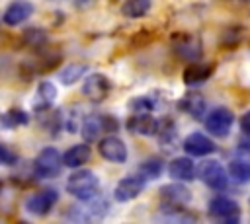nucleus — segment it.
Returning <instances> with one entry per match:
<instances>
[{"mask_svg":"<svg viewBox=\"0 0 250 224\" xmlns=\"http://www.w3.org/2000/svg\"><path fill=\"white\" fill-rule=\"evenodd\" d=\"M0 189H2V179H0Z\"/></svg>","mask_w":250,"mask_h":224,"instance_id":"nucleus-34","label":"nucleus"},{"mask_svg":"<svg viewBox=\"0 0 250 224\" xmlns=\"http://www.w3.org/2000/svg\"><path fill=\"white\" fill-rule=\"evenodd\" d=\"M64 189L74 199L86 201V199L98 195V191H100V177L92 169H78L76 168L68 175V179L64 183Z\"/></svg>","mask_w":250,"mask_h":224,"instance_id":"nucleus-1","label":"nucleus"},{"mask_svg":"<svg viewBox=\"0 0 250 224\" xmlns=\"http://www.w3.org/2000/svg\"><path fill=\"white\" fill-rule=\"evenodd\" d=\"M150 6L152 0H125L121 4V14L129 19H139L150 12Z\"/></svg>","mask_w":250,"mask_h":224,"instance_id":"nucleus-22","label":"nucleus"},{"mask_svg":"<svg viewBox=\"0 0 250 224\" xmlns=\"http://www.w3.org/2000/svg\"><path fill=\"white\" fill-rule=\"evenodd\" d=\"M164 169V162L160 158H146L141 166H139V173L145 177V179H156Z\"/></svg>","mask_w":250,"mask_h":224,"instance_id":"nucleus-27","label":"nucleus"},{"mask_svg":"<svg viewBox=\"0 0 250 224\" xmlns=\"http://www.w3.org/2000/svg\"><path fill=\"white\" fill-rule=\"evenodd\" d=\"M213 74V64H189L184 72H182V80L186 86H199L203 82L209 80V76Z\"/></svg>","mask_w":250,"mask_h":224,"instance_id":"nucleus-20","label":"nucleus"},{"mask_svg":"<svg viewBox=\"0 0 250 224\" xmlns=\"http://www.w3.org/2000/svg\"><path fill=\"white\" fill-rule=\"evenodd\" d=\"M154 107H156V101L150 99L148 95H137V97H133V99L129 101V109H131L133 113H145V111L152 113Z\"/></svg>","mask_w":250,"mask_h":224,"instance_id":"nucleus-29","label":"nucleus"},{"mask_svg":"<svg viewBox=\"0 0 250 224\" xmlns=\"http://www.w3.org/2000/svg\"><path fill=\"white\" fill-rule=\"evenodd\" d=\"M234 123V115L229 107H215L207 113L205 117V129L213 134V136H219V138H225L229 132H230V127Z\"/></svg>","mask_w":250,"mask_h":224,"instance_id":"nucleus-5","label":"nucleus"},{"mask_svg":"<svg viewBox=\"0 0 250 224\" xmlns=\"http://www.w3.org/2000/svg\"><path fill=\"white\" fill-rule=\"evenodd\" d=\"M21 41L29 47V49H43L49 41V35L45 29L41 27H31V29H25L21 33Z\"/></svg>","mask_w":250,"mask_h":224,"instance_id":"nucleus-24","label":"nucleus"},{"mask_svg":"<svg viewBox=\"0 0 250 224\" xmlns=\"http://www.w3.org/2000/svg\"><path fill=\"white\" fill-rule=\"evenodd\" d=\"M160 199L168 206H186L191 201V193L186 185L180 183H168L160 187Z\"/></svg>","mask_w":250,"mask_h":224,"instance_id":"nucleus-15","label":"nucleus"},{"mask_svg":"<svg viewBox=\"0 0 250 224\" xmlns=\"http://www.w3.org/2000/svg\"><path fill=\"white\" fill-rule=\"evenodd\" d=\"M184 150L189 156H209L217 150L215 142L203 132H191L184 140Z\"/></svg>","mask_w":250,"mask_h":224,"instance_id":"nucleus-14","label":"nucleus"},{"mask_svg":"<svg viewBox=\"0 0 250 224\" xmlns=\"http://www.w3.org/2000/svg\"><path fill=\"white\" fill-rule=\"evenodd\" d=\"M111 80L102 74V72H94L90 76H86V80L82 82V95L90 101H104L109 93H111Z\"/></svg>","mask_w":250,"mask_h":224,"instance_id":"nucleus-6","label":"nucleus"},{"mask_svg":"<svg viewBox=\"0 0 250 224\" xmlns=\"http://www.w3.org/2000/svg\"><path fill=\"white\" fill-rule=\"evenodd\" d=\"M145 185H146V179L141 173L139 175H127V177L119 179L117 185L113 187V199L117 203H129L143 193Z\"/></svg>","mask_w":250,"mask_h":224,"instance_id":"nucleus-10","label":"nucleus"},{"mask_svg":"<svg viewBox=\"0 0 250 224\" xmlns=\"http://www.w3.org/2000/svg\"><path fill=\"white\" fill-rule=\"evenodd\" d=\"M61 169H62V156L53 146L43 148L33 160V173L39 179H53L61 173Z\"/></svg>","mask_w":250,"mask_h":224,"instance_id":"nucleus-3","label":"nucleus"},{"mask_svg":"<svg viewBox=\"0 0 250 224\" xmlns=\"http://www.w3.org/2000/svg\"><path fill=\"white\" fill-rule=\"evenodd\" d=\"M33 10H35V8H33V4H31V2L16 0V2L8 4V8L4 10V14H2V21H4L6 25H10V27L20 25V23H23L25 19H29V18H31Z\"/></svg>","mask_w":250,"mask_h":224,"instance_id":"nucleus-13","label":"nucleus"},{"mask_svg":"<svg viewBox=\"0 0 250 224\" xmlns=\"http://www.w3.org/2000/svg\"><path fill=\"white\" fill-rule=\"evenodd\" d=\"M207 210H209V214L215 220H221V222L234 224V222L240 220V206H238L236 201H232L229 197H215V199H211Z\"/></svg>","mask_w":250,"mask_h":224,"instance_id":"nucleus-8","label":"nucleus"},{"mask_svg":"<svg viewBox=\"0 0 250 224\" xmlns=\"http://www.w3.org/2000/svg\"><path fill=\"white\" fill-rule=\"evenodd\" d=\"M178 107L184 111V113H188L189 117H193V119H203V115H205V109H207V103H205V97L201 95V93H197V92H188L186 95H182V99L178 101Z\"/></svg>","mask_w":250,"mask_h":224,"instance_id":"nucleus-17","label":"nucleus"},{"mask_svg":"<svg viewBox=\"0 0 250 224\" xmlns=\"http://www.w3.org/2000/svg\"><path fill=\"white\" fill-rule=\"evenodd\" d=\"M92 156V148L88 146V142H80V144H74L70 146L64 154H62V166L64 168H70V169H76V168H82Z\"/></svg>","mask_w":250,"mask_h":224,"instance_id":"nucleus-18","label":"nucleus"},{"mask_svg":"<svg viewBox=\"0 0 250 224\" xmlns=\"http://www.w3.org/2000/svg\"><path fill=\"white\" fill-rule=\"evenodd\" d=\"M57 93H59V90H57V86H55L53 82L41 80V82L37 84L35 97H33V113H37V115L47 113V111L53 107V103H55V99H57Z\"/></svg>","mask_w":250,"mask_h":224,"instance_id":"nucleus-12","label":"nucleus"},{"mask_svg":"<svg viewBox=\"0 0 250 224\" xmlns=\"http://www.w3.org/2000/svg\"><path fill=\"white\" fill-rule=\"evenodd\" d=\"M104 131H105V127H104V115H90L80 125V134H82L84 142L98 140Z\"/></svg>","mask_w":250,"mask_h":224,"instance_id":"nucleus-21","label":"nucleus"},{"mask_svg":"<svg viewBox=\"0 0 250 224\" xmlns=\"http://www.w3.org/2000/svg\"><path fill=\"white\" fill-rule=\"evenodd\" d=\"M168 173L176 181H191L195 177V166L188 156H178L170 162Z\"/></svg>","mask_w":250,"mask_h":224,"instance_id":"nucleus-19","label":"nucleus"},{"mask_svg":"<svg viewBox=\"0 0 250 224\" xmlns=\"http://www.w3.org/2000/svg\"><path fill=\"white\" fill-rule=\"evenodd\" d=\"M229 177H232L236 183H250V162L246 160H232L229 162Z\"/></svg>","mask_w":250,"mask_h":224,"instance_id":"nucleus-25","label":"nucleus"},{"mask_svg":"<svg viewBox=\"0 0 250 224\" xmlns=\"http://www.w3.org/2000/svg\"><path fill=\"white\" fill-rule=\"evenodd\" d=\"M61 115H62V127L70 134L78 132V127H80V111H78V107H68Z\"/></svg>","mask_w":250,"mask_h":224,"instance_id":"nucleus-28","label":"nucleus"},{"mask_svg":"<svg viewBox=\"0 0 250 224\" xmlns=\"http://www.w3.org/2000/svg\"><path fill=\"white\" fill-rule=\"evenodd\" d=\"M18 164V152L6 144V142H0V166H16Z\"/></svg>","mask_w":250,"mask_h":224,"instance_id":"nucleus-30","label":"nucleus"},{"mask_svg":"<svg viewBox=\"0 0 250 224\" xmlns=\"http://www.w3.org/2000/svg\"><path fill=\"white\" fill-rule=\"evenodd\" d=\"M227 175H229V171L217 160H207V162H203L199 166V177H201V181L207 187L215 189V191L227 189V185H229V177Z\"/></svg>","mask_w":250,"mask_h":224,"instance_id":"nucleus-9","label":"nucleus"},{"mask_svg":"<svg viewBox=\"0 0 250 224\" xmlns=\"http://www.w3.org/2000/svg\"><path fill=\"white\" fill-rule=\"evenodd\" d=\"M240 131H242L246 136H250V109L244 111L242 117H240Z\"/></svg>","mask_w":250,"mask_h":224,"instance_id":"nucleus-31","label":"nucleus"},{"mask_svg":"<svg viewBox=\"0 0 250 224\" xmlns=\"http://www.w3.org/2000/svg\"><path fill=\"white\" fill-rule=\"evenodd\" d=\"M59 201V193L55 189H43L33 193L27 201H25V210L33 216H45L53 210V206Z\"/></svg>","mask_w":250,"mask_h":224,"instance_id":"nucleus-11","label":"nucleus"},{"mask_svg":"<svg viewBox=\"0 0 250 224\" xmlns=\"http://www.w3.org/2000/svg\"><path fill=\"white\" fill-rule=\"evenodd\" d=\"M27 123H29V115L20 107H12L6 113H2V127H6V129H16V127H21Z\"/></svg>","mask_w":250,"mask_h":224,"instance_id":"nucleus-26","label":"nucleus"},{"mask_svg":"<svg viewBox=\"0 0 250 224\" xmlns=\"http://www.w3.org/2000/svg\"><path fill=\"white\" fill-rule=\"evenodd\" d=\"M0 127H2V113H0Z\"/></svg>","mask_w":250,"mask_h":224,"instance_id":"nucleus-33","label":"nucleus"},{"mask_svg":"<svg viewBox=\"0 0 250 224\" xmlns=\"http://www.w3.org/2000/svg\"><path fill=\"white\" fill-rule=\"evenodd\" d=\"M72 2H74V6H76V8H78V6H80V8H86L92 0H72Z\"/></svg>","mask_w":250,"mask_h":224,"instance_id":"nucleus-32","label":"nucleus"},{"mask_svg":"<svg viewBox=\"0 0 250 224\" xmlns=\"http://www.w3.org/2000/svg\"><path fill=\"white\" fill-rule=\"evenodd\" d=\"M125 125H127V129L133 134H143V136H152L158 131V121L148 111H145V113H133L127 119Z\"/></svg>","mask_w":250,"mask_h":224,"instance_id":"nucleus-16","label":"nucleus"},{"mask_svg":"<svg viewBox=\"0 0 250 224\" xmlns=\"http://www.w3.org/2000/svg\"><path fill=\"white\" fill-rule=\"evenodd\" d=\"M82 205L78 206H70L68 208V218L70 220H78V222H94V220H102L105 214H107V210H109V205H107V201L105 199H102V197H98V195H94V197H90V199H86V201H80Z\"/></svg>","mask_w":250,"mask_h":224,"instance_id":"nucleus-2","label":"nucleus"},{"mask_svg":"<svg viewBox=\"0 0 250 224\" xmlns=\"http://www.w3.org/2000/svg\"><path fill=\"white\" fill-rule=\"evenodd\" d=\"M84 74H86V64L70 62V64L62 66V70L59 72V80L62 82V86H72V84H76Z\"/></svg>","mask_w":250,"mask_h":224,"instance_id":"nucleus-23","label":"nucleus"},{"mask_svg":"<svg viewBox=\"0 0 250 224\" xmlns=\"http://www.w3.org/2000/svg\"><path fill=\"white\" fill-rule=\"evenodd\" d=\"M172 51L180 60L186 62H197L203 55V45L197 35L191 33H176L172 37Z\"/></svg>","mask_w":250,"mask_h":224,"instance_id":"nucleus-4","label":"nucleus"},{"mask_svg":"<svg viewBox=\"0 0 250 224\" xmlns=\"http://www.w3.org/2000/svg\"><path fill=\"white\" fill-rule=\"evenodd\" d=\"M98 152L104 160L111 162V164H125L129 158V150L127 144L115 136V134H107L98 142Z\"/></svg>","mask_w":250,"mask_h":224,"instance_id":"nucleus-7","label":"nucleus"}]
</instances>
